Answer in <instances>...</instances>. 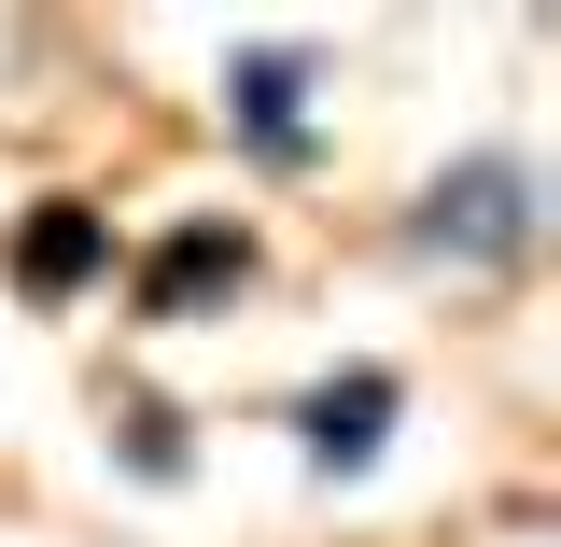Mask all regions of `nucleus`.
I'll return each instance as SVG.
<instances>
[{"label":"nucleus","instance_id":"nucleus-5","mask_svg":"<svg viewBox=\"0 0 561 547\" xmlns=\"http://www.w3.org/2000/svg\"><path fill=\"white\" fill-rule=\"evenodd\" d=\"M0 281H14L28 309H84V295H113V281H127L113 210H99V197H28V210H14V239H0Z\"/></svg>","mask_w":561,"mask_h":547},{"label":"nucleus","instance_id":"nucleus-6","mask_svg":"<svg viewBox=\"0 0 561 547\" xmlns=\"http://www.w3.org/2000/svg\"><path fill=\"white\" fill-rule=\"evenodd\" d=\"M99 421H113V464H127V478H154V491L197 478V421L169 408V394H113Z\"/></svg>","mask_w":561,"mask_h":547},{"label":"nucleus","instance_id":"nucleus-4","mask_svg":"<svg viewBox=\"0 0 561 547\" xmlns=\"http://www.w3.org/2000/svg\"><path fill=\"white\" fill-rule=\"evenodd\" d=\"M393 421H408V379H393L379 351H351V365H323V379L280 408V435H295V464H309V478L337 491V478H379Z\"/></svg>","mask_w":561,"mask_h":547},{"label":"nucleus","instance_id":"nucleus-3","mask_svg":"<svg viewBox=\"0 0 561 547\" xmlns=\"http://www.w3.org/2000/svg\"><path fill=\"white\" fill-rule=\"evenodd\" d=\"M225 140L267 183H309L323 169V57L309 43H239L225 57Z\"/></svg>","mask_w":561,"mask_h":547},{"label":"nucleus","instance_id":"nucleus-1","mask_svg":"<svg viewBox=\"0 0 561 547\" xmlns=\"http://www.w3.org/2000/svg\"><path fill=\"white\" fill-rule=\"evenodd\" d=\"M534 239H548V169H534L519 140L449 155V169L408 197V253H421V267H449V281H505V267H534Z\"/></svg>","mask_w":561,"mask_h":547},{"label":"nucleus","instance_id":"nucleus-2","mask_svg":"<svg viewBox=\"0 0 561 547\" xmlns=\"http://www.w3.org/2000/svg\"><path fill=\"white\" fill-rule=\"evenodd\" d=\"M267 281V239H253V210H183V225H154L127 267V309L154 338H183V323H225L239 295Z\"/></svg>","mask_w":561,"mask_h":547}]
</instances>
